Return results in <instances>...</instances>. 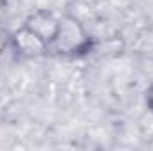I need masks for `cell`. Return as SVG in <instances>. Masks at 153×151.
Masks as SVG:
<instances>
[{
  "label": "cell",
  "mask_w": 153,
  "mask_h": 151,
  "mask_svg": "<svg viewBox=\"0 0 153 151\" xmlns=\"http://www.w3.org/2000/svg\"><path fill=\"white\" fill-rule=\"evenodd\" d=\"M89 44V38L82 25L71 16L59 18V27L53 39L48 44V52L55 53H76L85 50Z\"/></svg>",
  "instance_id": "6da1fadb"
},
{
  "label": "cell",
  "mask_w": 153,
  "mask_h": 151,
  "mask_svg": "<svg viewBox=\"0 0 153 151\" xmlns=\"http://www.w3.org/2000/svg\"><path fill=\"white\" fill-rule=\"evenodd\" d=\"M11 44L23 57H38L48 52V43L25 23L11 34Z\"/></svg>",
  "instance_id": "7a4b0ae2"
},
{
  "label": "cell",
  "mask_w": 153,
  "mask_h": 151,
  "mask_svg": "<svg viewBox=\"0 0 153 151\" xmlns=\"http://www.w3.org/2000/svg\"><path fill=\"white\" fill-rule=\"evenodd\" d=\"M25 25H29L36 34H39L41 38L50 44V41L53 39L55 32H57L59 18H55V16H53L52 13H48V11H38V13H34V14L25 21Z\"/></svg>",
  "instance_id": "3957f363"
},
{
  "label": "cell",
  "mask_w": 153,
  "mask_h": 151,
  "mask_svg": "<svg viewBox=\"0 0 153 151\" xmlns=\"http://www.w3.org/2000/svg\"><path fill=\"white\" fill-rule=\"evenodd\" d=\"M9 43H11V36H9L4 29H0V61H2V57H4V53H5V50H7V46H9Z\"/></svg>",
  "instance_id": "277c9868"
},
{
  "label": "cell",
  "mask_w": 153,
  "mask_h": 151,
  "mask_svg": "<svg viewBox=\"0 0 153 151\" xmlns=\"http://www.w3.org/2000/svg\"><path fill=\"white\" fill-rule=\"evenodd\" d=\"M148 105H150V109L153 110V87L150 89V94H148Z\"/></svg>",
  "instance_id": "5b68a950"
}]
</instances>
